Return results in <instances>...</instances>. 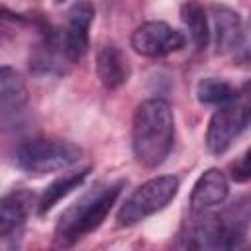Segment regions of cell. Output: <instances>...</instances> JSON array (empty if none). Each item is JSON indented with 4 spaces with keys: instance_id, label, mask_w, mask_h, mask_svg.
<instances>
[{
    "instance_id": "15",
    "label": "cell",
    "mask_w": 251,
    "mask_h": 251,
    "mask_svg": "<svg viewBox=\"0 0 251 251\" xmlns=\"http://www.w3.org/2000/svg\"><path fill=\"white\" fill-rule=\"evenodd\" d=\"M180 18L188 29L190 41L196 49H204L210 41V25H208V14L204 6L198 0H186L180 6Z\"/></svg>"
},
{
    "instance_id": "8",
    "label": "cell",
    "mask_w": 251,
    "mask_h": 251,
    "mask_svg": "<svg viewBox=\"0 0 251 251\" xmlns=\"http://www.w3.org/2000/svg\"><path fill=\"white\" fill-rule=\"evenodd\" d=\"M37 206L35 194L25 188L10 190L0 200V237L4 241H14L22 237L25 222L31 208Z\"/></svg>"
},
{
    "instance_id": "7",
    "label": "cell",
    "mask_w": 251,
    "mask_h": 251,
    "mask_svg": "<svg viewBox=\"0 0 251 251\" xmlns=\"http://www.w3.org/2000/svg\"><path fill=\"white\" fill-rule=\"evenodd\" d=\"M96 10L90 0H76L67 12V24L63 33V47L71 63L80 61L90 45V25L94 22Z\"/></svg>"
},
{
    "instance_id": "20",
    "label": "cell",
    "mask_w": 251,
    "mask_h": 251,
    "mask_svg": "<svg viewBox=\"0 0 251 251\" xmlns=\"http://www.w3.org/2000/svg\"><path fill=\"white\" fill-rule=\"evenodd\" d=\"M55 2H65V0H55Z\"/></svg>"
},
{
    "instance_id": "2",
    "label": "cell",
    "mask_w": 251,
    "mask_h": 251,
    "mask_svg": "<svg viewBox=\"0 0 251 251\" xmlns=\"http://www.w3.org/2000/svg\"><path fill=\"white\" fill-rule=\"evenodd\" d=\"M124 186H126L124 178L112 182H98L88 192H84L76 202L65 208L55 224V231H53L55 245L71 247L78 239L96 231L108 218L114 204L118 202Z\"/></svg>"
},
{
    "instance_id": "9",
    "label": "cell",
    "mask_w": 251,
    "mask_h": 251,
    "mask_svg": "<svg viewBox=\"0 0 251 251\" xmlns=\"http://www.w3.org/2000/svg\"><path fill=\"white\" fill-rule=\"evenodd\" d=\"M229 194V180L224 171L212 167L206 169L194 182L190 192V214L214 210L226 202Z\"/></svg>"
},
{
    "instance_id": "16",
    "label": "cell",
    "mask_w": 251,
    "mask_h": 251,
    "mask_svg": "<svg viewBox=\"0 0 251 251\" xmlns=\"http://www.w3.org/2000/svg\"><path fill=\"white\" fill-rule=\"evenodd\" d=\"M235 92L237 90L227 80L218 78V76L200 78L196 84V98L204 106H216L218 108V106L229 102L235 96Z\"/></svg>"
},
{
    "instance_id": "18",
    "label": "cell",
    "mask_w": 251,
    "mask_h": 251,
    "mask_svg": "<svg viewBox=\"0 0 251 251\" xmlns=\"http://www.w3.org/2000/svg\"><path fill=\"white\" fill-rule=\"evenodd\" d=\"M233 61L237 65H251V16H249L247 24L243 25L241 41H239L237 49L233 51Z\"/></svg>"
},
{
    "instance_id": "19",
    "label": "cell",
    "mask_w": 251,
    "mask_h": 251,
    "mask_svg": "<svg viewBox=\"0 0 251 251\" xmlns=\"http://www.w3.org/2000/svg\"><path fill=\"white\" fill-rule=\"evenodd\" d=\"M239 90H241V92L245 94V98H247V100L251 102V78H249L247 82H243V86H241Z\"/></svg>"
},
{
    "instance_id": "14",
    "label": "cell",
    "mask_w": 251,
    "mask_h": 251,
    "mask_svg": "<svg viewBox=\"0 0 251 251\" xmlns=\"http://www.w3.org/2000/svg\"><path fill=\"white\" fill-rule=\"evenodd\" d=\"M222 224L226 226L227 233L239 247L245 239L247 231L251 229V192L237 196L233 202H229L224 210H220Z\"/></svg>"
},
{
    "instance_id": "1",
    "label": "cell",
    "mask_w": 251,
    "mask_h": 251,
    "mask_svg": "<svg viewBox=\"0 0 251 251\" xmlns=\"http://www.w3.org/2000/svg\"><path fill=\"white\" fill-rule=\"evenodd\" d=\"M175 145V114L165 98H147L137 104L131 120V149L149 169L167 161Z\"/></svg>"
},
{
    "instance_id": "6",
    "label": "cell",
    "mask_w": 251,
    "mask_h": 251,
    "mask_svg": "<svg viewBox=\"0 0 251 251\" xmlns=\"http://www.w3.org/2000/svg\"><path fill=\"white\" fill-rule=\"evenodd\" d=\"M131 47L137 55L159 59L186 47V35L167 22L151 20L137 25L131 33Z\"/></svg>"
},
{
    "instance_id": "13",
    "label": "cell",
    "mask_w": 251,
    "mask_h": 251,
    "mask_svg": "<svg viewBox=\"0 0 251 251\" xmlns=\"http://www.w3.org/2000/svg\"><path fill=\"white\" fill-rule=\"evenodd\" d=\"M90 167H82V169H78V171H73V173H67V175H63V176H57L53 182H49L43 190H41V194L37 196V214L39 216H45L47 212H51L53 208H55V204H59L65 196H69L75 188H78L84 180H86V176L90 175Z\"/></svg>"
},
{
    "instance_id": "10",
    "label": "cell",
    "mask_w": 251,
    "mask_h": 251,
    "mask_svg": "<svg viewBox=\"0 0 251 251\" xmlns=\"http://www.w3.org/2000/svg\"><path fill=\"white\" fill-rule=\"evenodd\" d=\"M27 88L22 75L4 65L0 69V118L4 124L20 116L27 106Z\"/></svg>"
},
{
    "instance_id": "3",
    "label": "cell",
    "mask_w": 251,
    "mask_h": 251,
    "mask_svg": "<svg viewBox=\"0 0 251 251\" xmlns=\"http://www.w3.org/2000/svg\"><path fill=\"white\" fill-rule=\"evenodd\" d=\"M82 159V149L65 139L31 137L16 145L14 165L29 175L63 171Z\"/></svg>"
},
{
    "instance_id": "4",
    "label": "cell",
    "mask_w": 251,
    "mask_h": 251,
    "mask_svg": "<svg viewBox=\"0 0 251 251\" xmlns=\"http://www.w3.org/2000/svg\"><path fill=\"white\" fill-rule=\"evenodd\" d=\"M180 180L175 175H159L137 186L120 206L116 220L122 227H131L161 212L178 192Z\"/></svg>"
},
{
    "instance_id": "5",
    "label": "cell",
    "mask_w": 251,
    "mask_h": 251,
    "mask_svg": "<svg viewBox=\"0 0 251 251\" xmlns=\"http://www.w3.org/2000/svg\"><path fill=\"white\" fill-rule=\"evenodd\" d=\"M251 127V102L237 90L235 96L218 106L206 129V147L214 155L226 153L231 143Z\"/></svg>"
},
{
    "instance_id": "12",
    "label": "cell",
    "mask_w": 251,
    "mask_h": 251,
    "mask_svg": "<svg viewBox=\"0 0 251 251\" xmlns=\"http://www.w3.org/2000/svg\"><path fill=\"white\" fill-rule=\"evenodd\" d=\"M96 75L108 90L120 88L129 78V63L124 51L112 43L102 45L96 53Z\"/></svg>"
},
{
    "instance_id": "17",
    "label": "cell",
    "mask_w": 251,
    "mask_h": 251,
    "mask_svg": "<svg viewBox=\"0 0 251 251\" xmlns=\"http://www.w3.org/2000/svg\"><path fill=\"white\" fill-rule=\"evenodd\" d=\"M229 176L235 182H247L251 180V147L229 165Z\"/></svg>"
},
{
    "instance_id": "11",
    "label": "cell",
    "mask_w": 251,
    "mask_h": 251,
    "mask_svg": "<svg viewBox=\"0 0 251 251\" xmlns=\"http://www.w3.org/2000/svg\"><path fill=\"white\" fill-rule=\"evenodd\" d=\"M212 16V33H214V43L218 53H233L241 41L243 33V24L241 18L235 10L227 6H212L210 8Z\"/></svg>"
}]
</instances>
